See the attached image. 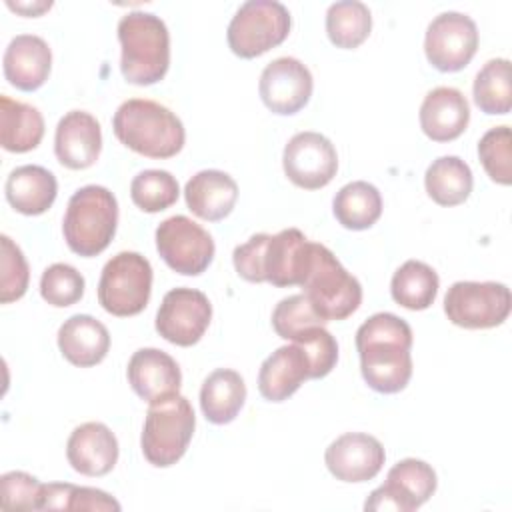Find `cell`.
<instances>
[{
    "label": "cell",
    "instance_id": "cell-1",
    "mask_svg": "<svg viewBox=\"0 0 512 512\" xmlns=\"http://www.w3.org/2000/svg\"><path fill=\"white\" fill-rule=\"evenodd\" d=\"M364 382L380 394L404 390L412 378V328L392 312L372 314L356 330Z\"/></svg>",
    "mask_w": 512,
    "mask_h": 512
},
{
    "label": "cell",
    "instance_id": "cell-2",
    "mask_svg": "<svg viewBox=\"0 0 512 512\" xmlns=\"http://www.w3.org/2000/svg\"><path fill=\"white\" fill-rule=\"evenodd\" d=\"M116 138L146 158H172L186 140L182 120L166 106L146 98H130L118 106L112 118Z\"/></svg>",
    "mask_w": 512,
    "mask_h": 512
},
{
    "label": "cell",
    "instance_id": "cell-3",
    "mask_svg": "<svg viewBox=\"0 0 512 512\" xmlns=\"http://www.w3.org/2000/svg\"><path fill=\"white\" fill-rule=\"evenodd\" d=\"M120 72L126 82L150 86L160 82L170 66V34L164 20L152 12L134 10L118 22Z\"/></svg>",
    "mask_w": 512,
    "mask_h": 512
},
{
    "label": "cell",
    "instance_id": "cell-4",
    "mask_svg": "<svg viewBox=\"0 0 512 512\" xmlns=\"http://www.w3.org/2000/svg\"><path fill=\"white\" fill-rule=\"evenodd\" d=\"M300 288L324 322L346 320L362 304L358 278L340 264L330 248L318 242H310L308 266Z\"/></svg>",
    "mask_w": 512,
    "mask_h": 512
},
{
    "label": "cell",
    "instance_id": "cell-5",
    "mask_svg": "<svg viewBox=\"0 0 512 512\" xmlns=\"http://www.w3.org/2000/svg\"><path fill=\"white\" fill-rule=\"evenodd\" d=\"M118 226L116 196L98 184L76 190L66 206L62 232L68 248L84 258L98 256L108 248Z\"/></svg>",
    "mask_w": 512,
    "mask_h": 512
},
{
    "label": "cell",
    "instance_id": "cell-6",
    "mask_svg": "<svg viewBox=\"0 0 512 512\" xmlns=\"http://www.w3.org/2000/svg\"><path fill=\"white\" fill-rule=\"evenodd\" d=\"M196 416L188 398L176 394L150 404L140 436L144 458L156 468L176 464L188 450Z\"/></svg>",
    "mask_w": 512,
    "mask_h": 512
},
{
    "label": "cell",
    "instance_id": "cell-7",
    "mask_svg": "<svg viewBox=\"0 0 512 512\" xmlns=\"http://www.w3.org/2000/svg\"><path fill=\"white\" fill-rule=\"evenodd\" d=\"M152 292V266L138 252H118L112 256L98 280V302L112 316L140 314Z\"/></svg>",
    "mask_w": 512,
    "mask_h": 512
},
{
    "label": "cell",
    "instance_id": "cell-8",
    "mask_svg": "<svg viewBox=\"0 0 512 512\" xmlns=\"http://www.w3.org/2000/svg\"><path fill=\"white\" fill-rule=\"evenodd\" d=\"M288 8L276 0H248L232 16L226 32L230 50L240 58H256L282 44L290 34Z\"/></svg>",
    "mask_w": 512,
    "mask_h": 512
},
{
    "label": "cell",
    "instance_id": "cell-9",
    "mask_svg": "<svg viewBox=\"0 0 512 512\" xmlns=\"http://www.w3.org/2000/svg\"><path fill=\"white\" fill-rule=\"evenodd\" d=\"M512 308L510 288L502 282H454L444 296V314L454 326L484 330L500 326Z\"/></svg>",
    "mask_w": 512,
    "mask_h": 512
},
{
    "label": "cell",
    "instance_id": "cell-10",
    "mask_svg": "<svg viewBox=\"0 0 512 512\" xmlns=\"http://www.w3.org/2000/svg\"><path fill=\"white\" fill-rule=\"evenodd\" d=\"M156 250L174 272L198 276L210 266L216 246L212 236L198 222L176 214L158 224Z\"/></svg>",
    "mask_w": 512,
    "mask_h": 512
},
{
    "label": "cell",
    "instance_id": "cell-11",
    "mask_svg": "<svg viewBox=\"0 0 512 512\" xmlns=\"http://www.w3.org/2000/svg\"><path fill=\"white\" fill-rule=\"evenodd\" d=\"M436 486V472L428 462L404 458L388 470L386 482L372 490L364 508L374 512H412L430 500Z\"/></svg>",
    "mask_w": 512,
    "mask_h": 512
},
{
    "label": "cell",
    "instance_id": "cell-12",
    "mask_svg": "<svg viewBox=\"0 0 512 512\" xmlns=\"http://www.w3.org/2000/svg\"><path fill=\"white\" fill-rule=\"evenodd\" d=\"M478 50L476 22L462 12H442L426 28L424 52L440 72H458Z\"/></svg>",
    "mask_w": 512,
    "mask_h": 512
},
{
    "label": "cell",
    "instance_id": "cell-13",
    "mask_svg": "<svg viewBox=\"0 0 512 512\" xmlns=\"http://www.w3.org/2000/svg\"><path fill=\"white\" fill-rule=\"evenodd\" d=\"M210 320L212 304L204 292L186 286L172 288L156 312V332L166 342L186 348L204 336Z\"/></svg>",
    "mask_w": 512,
    "mask_h": 512
},
{
    "label": "cell",
    "instance_id": "cell-14",
    "mask_svg": "<svg viewBox=\"0 0 512 512\" xmlns=\"http://www.w3.org/2000/svg\"><path fill=\"white\" fill-rule=\"evenodd\" d=\"M282 166L288 180L304 190H318L338 172L334 144L320 132H298L284 146Z\"/></svg>",
    "mask_w": 512,
    "mask_h": 512
},
{
    "label": "cell",
    "instance_id": "cell-15",
    "mask_svg": "<svg viewBox=\"0 0 512 512\" xmlns=\"http://www.w3.org/2000/svg\"><path fill=\"white\" fill-rule=\"evenodd\" d=\"M312 88L314 80L308 66L292 56H280L268 62L258 82L264 106L280 116L300 112L308 104Z\"/></svg>",
    "mask_w": 512,
    "mask_h": 512
},
{
    "label": "cell",
    "instance_id": "cell-16",
    "mask_svg": "<svg viewBox=\"0 0 512 512\" xmlns=\"http://www.w3.org/2000/svg\"><path fill=\"white\" fill-rule=\"evenodd\" d=\"M386 452L378 438L364 432H346L332 440L324 464L340 482H368L384 466Z\"/></svg>",
    "mask_w": 512,
    "mask_h": 512
},
{
    "label": "cell",
    "instance_id": "cell-17",
    "mask_svg": "<svg viewBox=\"0 0 512 512\" xmlns=\"http://www.w3.org/2000/svg\"><path fill=\"white\" fill-rule=\"evenodd\" d=\"M128 384L148 404H156L180 392L182 372L178 362L158 348L136 350L126 368Z\"/></svg>",
    "mask_w": 512,
    "mask_h": 512
},
{
    "label": "cell",
    "instance_id": "cell-18",
    "mask_svg": "<svg viewBox=\"0 0 512 512\" xmlns=\"http://www.w3.org/2000/svg\"><path fill=\"white\" fill-rule=\"evenodd\" d=\"M102 150L100 122L86 110L66 112L54 134V154L70 170L90 168Z\"/></svg>",
    "mask_w": 512,
    "mask_h": 512
},
{
    "label": "cell",
    "instance_id": "cell-19",
    "mask_svg": "<svg viewBox=\"0 0 512 512\" xmlns=\"http://www.w3.org/2000/svg\"><path fill=\"white\" fill-rule=\"evenodd\" d=\"M68 464L84 476H104L118 462V440L102 422L76 426L66 442Z\"/></svg>",
    "mask_w": 512,
    "mask_h": 512
},
{
    "label": "cell",
    "instance_id": "cell-20",
    "mask_svg": "<svg viewBox=\"0 0 512 512\" xmlns=\"http://www.w3.org/2000/svg\"><path fill=\"white\" fill-rule=\"evenodd\" d=\"M4 76L6 80L22 90H38L50 76L52 68V50L44 38L36 34H18L10 40L4 58Z\"/></svg>",
    "mask_w": 512,
    "mask_h": 512
},
{
    "label": "cell",
    "instance_id": "cell-21",
    "mask_svg": "<svg viewBox=\"0 0 512 512\" xmlns=\"http://www.w3.org/2000/svg\"><path fill=\"white\" fill-rule=\"evenodd\" d=\"M420 128L434 142L456 140L470 122L466 96L452 86L432 88L420 106Z\"/></svg>",
    "mask_w": 512,
    "mask_h": 512
},
{
    "label": "cell",
    "instance_id": "cell-22",
    "mask_svg": "<svg viewBox=\"0 0 512 512\" xmlns=\"http://www.w3.org/2000/svg\"><path fill=\"white\" fill-rule=\"evenodd\" d=\"M310 378V360L304 348L290 342L276 348L262 362L258 372V392L268 402H284Z\"/></svg>",
    "mask_w": 512,
    "mask_h": 512
},
{
    "label": "cell",
    "instance_id": "cell-23",
    "mask_svg": "<svg viewBox=\"0 0 512 512\" xmlns=\"http://www.w3.org/2000/svg\"><path fill=\"white\" fill-rule=\"evenodd\" d=\"M310 256V240L298 228L270 234L264 250V280L278 286H300Z\"/></svg>",
    "mask_w": 512,
    "mask_h": 512
},
{
    "label": "cell",
    "instance_id": "cell-24",
    "mask_svg": "<svg viewBox=\"0 0 512 512\" xmlns=\"http://www.w3.org/2000/svg\"><path fill=\"white\" fill-rule=\"evenodd\" d=\"M62 356L80 368L100 364L110 350L108 328L90 314H74L58 328Z\"/></svg>",
    "mask_w": 512,
    "mask_h": 512
},
{
    "label": "cell",
    "instance_id": "cell-25",
    "mask_svg": "<svg viewBox=\"0 0 512 512\" xmlns=\"http://www.w3.org/2000/svg\"><path fill=\"white\" fill-rule=\"evenodd\" d=\"M184 198L194 216L218 222L232 212L238 200V184L222 170H200L186 182Z\"/></svg>",
    "mask_w": 512,
    "mask_h": 512
},
{
    "label": "cell",
    "instance_id": "cell-26",
    "mask_svg": "<svg viewBox=\"0 0 512 512\" xmlns=\"http://www.w3.org/2000/svg\"><path fill=\"white\" fill-rule=\"evenodd\" d=\"M4 192L8 204L16 212L24 216H38L54 204L58 182L48 168L38 164H24L8 174Z\"/></svg>",
    "mask_w": 512,
    "mask_h": 512
},
{
    "label": "cell",
    "instance_id": "cell-27",
    "mask_svg": "<svg viewBox=\"0 0 512 512\" xmlns=\"http://www.w3.org/2000/svg\"><path fill=\"white\" fill-rule=\"evenodd\" d=\"M246 400L244 378L230 368H218L206 376L200 388V408L208 422L228 424L242 410Z\"/></svg>",
    "mask_w": 512,
    "mask_h": 512
},
{
    "label": "cell",
    "instance_id": "cell-28",
    "mask_svg": "<svg viewBox=\"0 0 512 512\" xmlns=\"http://www.w3.org/2000/svg\"><path fill=\"white\" fill-rule=\"evenodd\" d=\"M44 136V118L38 108L0 96V142L8 152H30Z\"/></svg>",
    "mask_w": 512,
    "mask_h": 512
},
{
    "label": "cell",
    "instance_id": "cell-29",
    "mask_svg": "<svg viewBox=\"0 0 512 512\" xmlns=\"http://www.w3.org/2000/svg\"><path fill=\"white\" fill-rule=\"evenodd\" d=\"M428 196L440 206H458L468 200L474 178L470 166L458 156L436 158L424 174Z\"/></svg>",
    "mask_w": 512,
    "mask_h": 512
},
{
    "label": "cell",
    "instance_id": "cell-30",
    "mask_svg": "<svg viewBox=\"0 0 512 512\" xmlns=\"http://www.w3.org/2000/svg\"><path fill=\"white\" fill-rule=\"evenodd\" d=\"M332 212L344 228L366 230L374 226L382 214V196L374 184L354 180L336 192Z\"/></svg>",
    "mask_w": 512,
    "mask_h": 512
},
{
    "label": "cell",
    "instance_id": "cell-31",
    "mask_svg": "<svg viewBox=\"0 0 512 512\" xmlns=\"http://www.w3.org/2000/svg\"><path fill=\"white\" fill-rule=\"evenodd\" d=\"M440 278L432 266L420 260H406L392 276L390 294L396 304L408 310H426L434 304Z\"/></svg>",
    "mask_w": 512,
    "mask_h": 512
},
{
    "label": "cell",
    "instance_id": "cell-32",
    "mask_svg": "<svg viewBox=\"0 0 512 512\" xmlns=\"http://www.w3.org/2000/svg\"><path fill=\"white\" fill-rule=\"evenodd\" d=\"M476 106L490 116L508 114L512 108V74L508 58L488 60L472 84Z\"/></svg>",
    "mask_w": 512,
    "mask_h": 512
},
{
    "label": "cell",
    "instance_id": "cell-33",
    "mask_svg": "<svg viewBox=\"0 0 512 512\" xmlns=\"http://www.w3.org/2000/svg\"><path fill=\"white\" fill-rule=\"evenodd\" d=\"M372 30V14L364 2L342 0L328 6L326 34L336 48H358Z\"/></svg>",
    "mask_w": 512,
    "mask_h": 512
},
{
    "label": "cell",
    "instance_id": "cell-34",
    "mask_svg": "<svg viewBox=\"0 0 512 512\" xmlns=\"http://www.w3.org/2000/svg\"><path fill=\"white\" fill-rule=\"evenodd\" d=\"M40 510H120V502L108 492L88 486L50 482L42 488Z\"/></svg>",
    "mask_w": 512,
    "mask_h": 512
},
{
    "label": "cell",
    "instance_id": "cell-35",
    "mask_svg": "<svg viewBox=\"0 0 512 512\" xmlns=\"http://www.w3.org/2000/svg\"><path fill=\"white\" fill-rule=\"evenodd\" d=\"M180 196L178 180L168 170H142L130 182L132 202L148 214L170 208Z\"/></svg>",
    "mask_w": 512,
    "mask_h": 512
},
{
    "label": "cell",
    "instance_id": "cell-36",
    "mask_svg": "<svg viewBox=\"0 0 512 512\" xmlns=\"http://www.w3.org/2000/svg\"><path fill=\"white\" fill-rule=\"evenodd\" d=\"M326 322L316 314L312 304L304 294H294L282 298L272 312V328L274 332L288 340L298 342L316 326H324Z\"/></svg>",
    "mask_w": 512,
    "mask_h": 512
},
{
    "label": "cell",
    "instance_id": "cell-37",
    "mask_svg": "<svg viewBox=\"0 0 512 512\" xmlns=\"http://www.w3.org/2000/svg\"><path fill=\"white\" fill-rule=\"evenodd\" d=\"M478 158L492 182H512V132L508 126L490 128L478 142Z\"/></svg>",
    "mask_w": 512,
    "mask_h": 512
},
{
    "label": "cell",
    "instance_id": "cell-38",
    "mask_svg": "<svg viewBox=\"0 0 512 512\" xmlns=\"http://www.w3.org/2000/svg\"><path fill=\"white\" fill-rule=\"evenodd\" d=\"M40 294L50 306H72L84 296V276L74 266L56 262L42 272Z\"/></svg>",
    "mask_w": 512,
    "mask_h": 512
},
{
    "label": "cell",
    "instance_id": "cell-39",
    "mask_svg": "<svg viewBox=\"0 0 512 512\" xmlns=\"http://www.w3.org/2000/svg\"><path fill=\"white\" fill-rule=\"evenodd\" d=\"M2 258H0V302L10 304L26 294L30 268L22 250L6 234L0 236Z\"/></svg>",
    "mask_w": 512,
    "mask_h": 512
},
{
    "label": "cell",
    "instance_id": "cell-40",
    "mask_svg": "<svg viewBox=\"0 0 512 512\" xmlns=\"http://www.w3.org/2000/svg\"><path fill=\"white\" fill-rule=\"evenodd\" d=\"M44 484L28 472L12 470L0 476V504L4 510H40Z\"/></svg>",
    "mask_w": 512,
    "mask_h": 512
},
{
    "label": "cell",
    "instance_id": "cell-41",
    "mask_svg": "<svg viewBox=\"0 0 512 512\" xmlns=\"http://www.w3.org/2000/svg\"><path fill=\"white\" fill-rule=\"evenodd\" d=\"M268 238H270V234L260 232V234L250 236L244 244H238V246L234 248V252H232L234 270H236L238 276L244 278L246 282H254V284L266 282V280H264L262 262H264V250H266Z\"/></svg>",
    "mask_w": 512,
    "mask_h": 512
},
{
    "label": "cell",
    "instance_id": "cell-42",
    "mask_svg": "<svg viewBox=\"0 0 512 512\" xmlns=\"http://www.w3.org/2000/svg\"><path fill=\"white\" fill-rule=\"evenodd\" d=\"M8 8L24 14V16H40L42 12L52 8V2H32V4H20V2H6Z\"/></svg>",
    "mask_w": 512,
    "mask_h": 512
}]
</instances>
